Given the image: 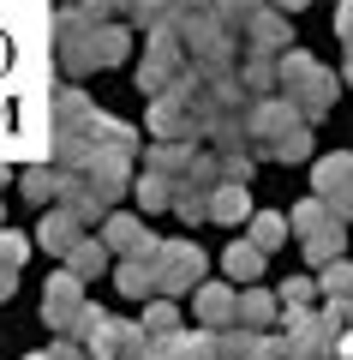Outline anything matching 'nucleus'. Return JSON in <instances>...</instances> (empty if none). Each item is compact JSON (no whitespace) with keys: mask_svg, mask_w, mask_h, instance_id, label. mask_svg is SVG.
Returning a JSON list of instances; mask_svg holds the SVG:
<instances>
[{"mask_svg":"<svg viewBox=\"0 0 353 360\" xmlns=\"http://www.w3.org/2000/svg\"><path fill=\"white\" fill-rule=\"evenodd\" d=\"M60 37V66L66 72H96V66H120L132 54V37L120 25H102L96 13H60L54 25Z\"/></svg>","mask_w":353,"mask_h":360,"instance_id":"obj_1","label":"nucleus"},{"mask_svg":"<svg viewBox=\"0 0 353 360\" xmlns=\"http://www.w3.org/2000/svg\"><path fill=\"white\" fill-rule=\"evenodd\" d=\"M276 84L288 90V103L300 108V120L312 127V120H324L329 108H335L341 78L329 72V66H317L305 49H281V54H276Z\"/></svg>","mask_w":353,"mask_h":360,"instance_id":"obj_2","label":"nucleus"},{"mask_svg":"<svg viewBox=\"0 0 353 360\" xmlns=\"http://www.w3.org/2000/svg\"><path fill=\"white\" fill-rule=\"evenodd\" d=\"M150 276H156V288H162L168 300H174V295H192V288L204 283V252H198V240H162V246H156V258H150Z\"/></svg>","mask_w":353,"mask_h":360,"instance_id":"obj_3","label":"nucleus"},{"mask_svg":"<svg viewBox=\"0 0 353 360\" xmlns=\"http://www.w3.org/2000/svg\"><path fill=\"white\" fill-rule=\"evenodd\" d=\"M180 66H186V49H180L174 25L156 18V25H150V49H144V60H138V90H144V96H162V90L174 84Z\"/></svg>","mask_w":353,"mask_h":360,"instance_id":"obj_4","label":"nucleus"},{"mask_svg":"<svg viewBox=\"0 0 353 360\" xmlns=\"http://www.w3.org/2000/svg\"><path fill=\"white\" fill-rule=\"evenodd\" d=\"M312 198L329 210L335 222H353V156H317L312 168Z\"/></svg>","mask_w":353,"mask_h":360,"instance_id":"obj_5","label":"nucleus"},{"mask_svg":"<svg viewBox=\"0 0 353 360\" xmlns=\"http://www.w3.org/2000/svg\"><path fill=\"white\" fill-rule=\"evenodd\" d=\"M78 312H84V283H78L72 270H54L48 276V295H42V319H48L54 336H72Z\"/></svg>","mask_w":353,"mask_h":360,"instance_id":"obj_6","label":"nucleus"},{"mask_svg":"<svg viewBox=\"0 0 353 360\" xmlns=\"http://www.w3.org/2000/svg\"><path fill=\"white\" fill-rule=\"evenodd\" d=\"M293 127H305V120H300V108L288 96H252V108H246V139L252 144H276Z\"/></svg>","mask_w":353,"mask_h":360,"instance_id":"obj_7","label":"nucleus"},{"mask_svg":"<svg viewBox=\"0 0 353 360\" xmlns=\"http://www.w3.org/2000/svg\"><path fill=\"white\" fill-rule=\"evenodd\" d=\"M240 49H252V54H281V49H293V25L281 13H269V6H246V18H240Z\"/></svg>","mask_w":353,"mask_h":360,"instance_id":"obj_8","label":"nucleus"},{"mask_svg":"<svg viewBox=\"0 0 353 360\" xmlns=\"http://www.w3.org/2000/svg\"><path fill=\"white\" fill-rule=\"evenodd\" d=\"M102 246L120 252V258H156V246H162V240H156L138 217H102Z\"/></svg>","mask_w":353,"mask_h":360,"instance_id":"obj_9","label":"nucleus"},{"mask_svg":"<svg viewBox=\"0 0 353 360\" xmlns=\"http://www.w3.org/2000/svg\"><path fill=\"white\" fill-rule=\"evenodd\" d=\"M150 132L156 139H198V115L180 96H150Z\"/></svg>","mask_w":353,"mask_h":360,"instance_id":"obj_10","label":"nucleus"},{"mask_svg":"<svg viewBox=\"0 0 353 360\" xmlns=\"http://www.w3.org/2000/svg\"><path fill=\"white\" fill-rule=\"evenodd\" d=\"M192 162H198V139H156L150 144V174L180 180V174H192Z\"/></svg>","mask_w":353,"mask_h":360,"instance_id":"obj_11","label":"nucleus"},{"mask_svg":"<svg viewBox=\"0 0 353 360\" xmlns=\"http://www.w3.org/2000/svg\"><path fill=\"white\" fill-rule=\"evenodd\" d=\"M234 84H240L246 96H276V54H252L246 49L240 60H234Z\"/></svg>","mask_w":353,"mask_h":360,"instance_id":"obj_12","label":"nucleus"},{"mask_svg":"<svg viewBox=\"0 0 353 360\" xmlns=\"http://www.w3.org/2000/svg\"><path fill=\"white\" fill-rule=\"evenodd\" d=\"M168 210H180V222H210V180H174V198Z\"/></svg>","mask_w":353,"mask_h":360,"instance_id":"obj_13","label":"nucleus"},{"mask_svg":"<svg viewBox=\"0 0 353 360\" xmlns=\"http://www.w3.org/2000/svg\"><path fill=\"white\" fill-rule=\"evenodd\" d=\"M252 217V193L234 186V180H215L210 186V222H246Z\"/></svg>","mask_w":353,"mask_h":360,"instance_id":"obj_14","label":"nucleus"},{"mask_svg":"<svg viewBox=\"0 0 353 360\" xmlns=\"http://www.w3.org/2000/svg\"><path fill=\"white\" fill-rule=\"evenodd\" d=\"M78 234H84V222H78V217H72V210H66V205H54L48 217H42V229H36V240L48 246V252H60V258H66V246H72Z\"/></svg>","mask_w":353,"mask_h":360,"instance_id":"obj_15","label":"nucleus"},{"mask_svg":"<svg viewBox=\"0 0 353 360\" xmlns=\"http://www.w3.org/2000/svg\"><path fill=\"white\" fill-rule=\"evenodd\" d=\"M192 295H198V319L204 324H215V330L234 324V288H227V283H198Z\"/></svg>","mask_w":353,"mask_h":360,"instance_id":"obj_16","label":"nucleus"},{"mask_svg":"<svg viewBox=\"0 0 353 360\" xmlns=\"http://www.w3.org/2000/svg\"><path fill=\"white\" fill-rule=\"evenodd\" d=\"M102 264H108V246H102V234H96V240H90V234H78V240L66 246V270H72L78 283H84V276H102Z\"/></svg>","mask_w":353,"mask_h":360,"instance_id":"obj_17","label":"nucleus"},{"mask_svg":"<svg viewBox=\"0 0 353 360\" xmlns=\"http://www.w3.org/2000/svg\"><path fill=\"white\" fill-rule=\"evenodd\" d=\"M234 319H240L246 330H264V324L276 319V295H264V288L246 283V295H234Z\"/></svg>","mask_w":353,"mask_h":360,"instance_id":"obj_18","label":"nucleus"},{"mask_svg":"<svg viewBox=\"0 0 353 360\" xmlns=\"http://www.w3.org/2000/svg\"><path fill=\"white\" fill-rule=\"evenodd\" d=\"M246 240L258 246V252H276V246H288V217H281V210H258L252 217V229H246Z\"/></svg>","mask_w":353,"mask_h":360,"instance_id":"obj_19","label":"nucleus"},{"mask_svg":"<svg viewBox=\"0 0 353 360\" xmlns=\"http://www.w3.org/2000/svg\"><path fill=\"white\" fill-rule=\"evenodd\" d=\"M114 288L126 300H150L156 276H150V258H120V270H114Z\"/></svg>","mask_w":353,"mask_h":360,"instance_id":"obj_20","label":"nucleus"},{"mask_svg":"<svg viewBox=\"0 0 353 360\" xmlns=\"http://www.w3.org/2000/svg\"><path fill=\"white\" fill-rule=\"evenodd\" d=\"M222 270L234 276V283H258V276H264V252H258L252 240H234L222 252Z\"/></svg>","mask_w":353,"mask_h":360,"instance_id":"obj_21","label":"nucleus"},{"mask_svg":"<svg viewBox=\"0 0 353 360\" xmlns=\"http://www.w3.org/2000/svg\"><path fill=\"white\" fill-rule=\"evenodd\" d=\"M90 120V96L78 84H66V90H54V132H72V127H84Z\"/></svg>","mask_w":353,"mask_h":360,"instance_id":"obj_22","label":"nucleus"},{"mask_svg":"<svg viewBox=\"0 0 353 360\" xmlns=\"http://www.w3.org/2000/svg\"><path fill=\"white\" fill-rule=\"evenodd\" d=\"M54 186H60V168H54V162H36V168H25V174H18V193H25L30 205H48Z\"/></svg>","mask_w":353,"mask_h":360,"instance_id":"obj_23","label":"nucleus"},{"mask_svg":"<svg viewBox=\"0 0 353 360\" xmlns=\"http://www.w3.org/2000/svg\"><path fill=\"white\" fill-rule=\"evenodd\" d=\"M324 276H317V295L324 300H353V264L347 258H329V264H317Z\"/></svg>","mask_w":353,"mask_h":360,"instance_id":"obj_24","label":"nucleus"},{"mask_svg":"<svg viewBox=\"0 0 353 360\" xmlns=\"http://www.w3.org/2000/svg\"><path fill=\"white\" fill-rule=\"evenodd\" d=\"M132 193H138V205H144V210H168V198H174V180L144 168V174H132Z\"/></svg>","mask_w":353,"mask_h":360,"instance_id":"obj_25","label":"nucleus"},{"mask_svg":"<svg viewBox=\"0 0 353 360\" xmlns=\"http://www.w3.org/2000/svg\"><path fill=\"white\" fill-rule=\"evenodd\" d=\"M258 156L252 150H215V180H234V186H252Z\"/></svg>","mask_w":353,"mask_h":360,"instance_id":"obj_26","label":"nucleus"},{"mask_svg":"<svg viewBox=\"0 0 353 360\" xmlns=\"http://www.w3.org/2000/svg\"><path fill=\"white\" fill-rule=\"evenodd\" d=\"M264 156H269V162H305V156H312V127L281 132L276 144H264Z\"/></svg>","mask_w":353,"mask_h":360,"instance_id":"obj_27","label":"nucleus"},{"mask_svg":"<svg viewBox=\"0 0 353 360\" xmlns=\"http://www.w3.org/2000/svg\"><path fill=\"white\" fill-rule=\"evenodd\" d=\"M341 229H347V222H324V229L317 234H305V258H312V264H329V258H341Z\"/></svg>","mask_w":353,"mask_h":360,"instance_id":"obj_28","label":"nucleus"},{"mask_svg":"<svg viewBox=\"0 0 353 360\" xmlns=\"http://www.w3.org/2000/svg\"><path fill=\"white\" fill-rule=\"evenodd\" d=\"M324 222H335V217H329L317 198H300V205H293V217H288V234H293V240H305V234H317Z\"/></svg>","mask_w":353,"mask_h":360,"instance_id":"obj_29","label":"nucleus"},{"mask_svg":"<svg viewBox=\"0 0 353 360\" xmlns=\"http://www.w3.org/2000/svg\"><path fill=\"white\" fill-rule=\"evenodd\" d=\"M317 300V283L312 276H288V283H281V300H276V312H305Z\"/></svg>","mask_w":353,"mask_h":360,"instance_id":"obj_30","label":"nucleus"},{"mask_svg":"<svg viewBox=\"0 0 353 360\" xmlns=\"http://www.w3.org/2000/svg\"><path fill=\"white\" fill-rule=\"evenodd\" d=\"M168 330H180L174 300H144V336H168Z\"/></svg>","mask_w":353,"mask_h":360,"instance_id":"obj_31","label":"nucleus"},{"mask_svg":"<svg viewBox=\"0 0 353 360\" xmlns=\"http://www.w3.org/2000/svg\"><path fill=\"white\" fill-rule=\"evenodd\" d=\"M30 246H36V240H25V234H13V229H0V264L18 270V264L30 258Z\"/></svg>","mask_w":353,"mask_h":360,"instance_id":"obj_32","label":"nucleus"},{"mask_svg":"<svg viewBox=\"0 0 353 360\" xmlns=\"http://www.w3.org/2000/svg\"><path fill=\"white\" fill-rule=\"evenodd\" d=\"M335 30H341V42H353V0H341V13H335Z\"/></svg>","mask_w":353,"mask_h":360,"instance_id":"obj_33","label":"nucleus"},{"mask_svg":"<svg viewBox=\"0 0 353 360\" xmlns=\"http://www.w3.org/2000/svg\"><path fill=\"white\" fill-rule=\"evenodd\" d=\"M13 288H18V270H6V264H0V300H13Z\"/></svg>","mask_w":353,"mask_h":360,"instance_id":"obj_34","label":"nucleus"},{"mask_svg":"<svg viewBox=\"0 0 353 360\" xmlns=\"http://www.w3.org/2000/svg\"><path fill=\"white\" fill-rule=\"evenodd\" d=\"M0 186H6V168H0Z\"/></svg>","mask_w":353,"mask_h":360,"instance_id":"obj_35","label":"nucleus"},{"mask_svg":"<svg viewBox=\"0 0 353 360\" xmlns=\"http://www.w3.org/2000/svg\"><path fill=\"white\" fill-rule=\"evenodd\" d=\"M30 360H48V354H30Z\"/></svg>","mask_w":353,"mask_h":360,"instance_id":"obj_36","label":"nucleus"},{"mask_svg":"<svg viewBox=\"0 0 353 360\" xmlns=\"http://www.w3.org/2000/svg\"><path fill=\"white\" fill-rule=\"evenodd\" d=\"M0 217H6V205H0Z\"/></svg>","mask_w":353,"mask_h":360,"instance_id":"obj_37","label":"nucleus"}]
</instances>
